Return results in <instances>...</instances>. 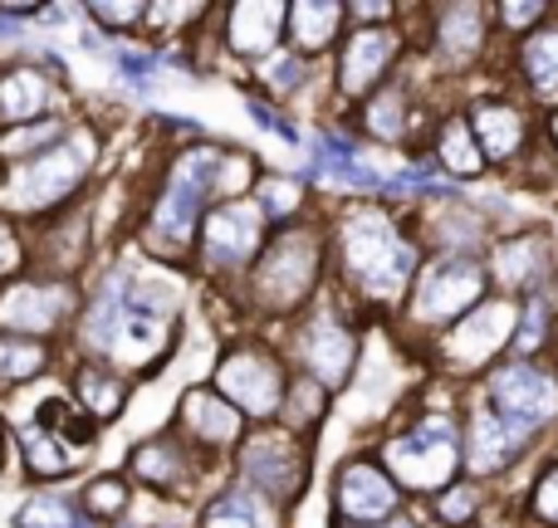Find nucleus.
Returning <instances> with one entry per match:
<instances>
[{
    "label": "nucleus",
    "instance_id": "f257e3e1",
    "mask_svg": "<svg viewBox=\"0 0 558 528\" xmlns=\"http://www.w3.org/2000/svg\"><path fill=\"white\" fill-rule=\"evenodd\" d=\"M338 250H343V269L357 284V294L373 298V304H397L416 284V274H422L416 245L383 211L348 216L343 235H338Z\"/></svg>",
    "mask_w": 558,
    "mask_h": 528
},
{
    "label": "nucleus",
    "instance_id": "f03ea898",
    "mask_svg": "<svg viewBox=\"0 0 558 528\" xmlns=\"http://www.w3.org/2000/svg\"><path fill=\"white\" fill-rule=\"evenodd\" d=\"M221 176H226V152H211V147L186 152L182 162L172 167L167 192H162V201H157V216H153L157 241L172 245V250H182L196 231V216H202L206 196L221 186Z\"/></svg>",
    "mask_w": 558,
    "mask_h": 528
},
{
    "label": "nucleus",
    "instance_id": "7ed1b4c3",
    "mask_svg": "<svg viewBox=\"0 0 558 528\" xmlns=\"http://www.w3.org/2000/svg\"><path fill=\"white\" fill-rule=\"evenodd\" d=\"M387 465L392 480L407 490H451L456 484V465H461V445H456L451 421H422L407 435L387 441Z\"/></svg>",
    "mask_w": 558,
    "mask_h": 528
},
{
    "label": "nucleus",
    "instance_id": "20e7f679",
    "mask_svg": "<svg viewBox=\"0 0 558 528\" xmlns=\"http://www.w3.org/2000/svg\"><path fill=\"white\" fill-rule=\"evenodd\" d=\"M490 412L500 416V421L510 426L520 441H530L544 421H554V416H558V382H554V372H544V367L530 363V357L500 367V372L490 377Z\"/></svg>",
    "mask_w": 558,
    "mask_h": 528
},
{
    "label": "nucleus",
    "instance_id": "39448f33",
    "mask_svg": "<svg viewBox=\"0 0 558 528\" xmlns=\"http://www.w3.org/2000/svg\"><path fill=\"white\" fill-rule=\"evenodd\" d=\"M314 274H318V241L308 231H289L265 250L260 269H255V298L270 314H289L314 288Z\"/></svg>",
    "mask_w": 558,
    "mask_h": 528
},
{
    "label": "nucleus",
    "instance_id": "423d86ee",
    "mask_svg": "<svg viewBox=\"0 0 558 528\" xmlns=\"http://www.w3.org/2000/svg\"><path fill=\"white\" fill-rule=\"evenodd\" d=\"M485 265L465 255H446L416 279V318L422 323H461L485 298Z\"/></svg>",
    "mask_w": 558,
    "mask_h": 528
},
{
    "label": "nucleus",
    "instance_id": "0eeeda50",
    "mask_svg": "<svg viewBox=\"0 0 558 528\" xmlns=\"http://www.w3.org/2000/svg\"><path fill=\"white\" fill-rule=\"evenodd\" d=\"M94 162V143L88 137H74V143L49 147L45 157H35L29 167H20L15 182H10V201L25 206V211H45V206L64 201L78 186V176Z\"/></svg>",
    "mask_w": 558,
    "mask_h": 528
},
{
    "label": "nucleus",
    "instance_id": "6e6552de",
    "mask_svg": "<svg viewBox=\"0 0 558 528\" xmlns=\"http://www.w3.org/2000/svg\"><path fill=\"white\" fill-rule=\"evenodd\" d=\"M241 475H245V490L284 504V500H294L299 484H304V451L294 445V435L260 431L241 445Z\"/></svg>",
    "mask_w": 558,
    "mask_h": 528
},
{
    "label": "nucleus",
    "instance_id": "1a4fd4ad",
    "mask_svg": "<svg viewBox=\"0 0 558 528\" xmlns=\"http://www.w3.org/2000/svg\"><path fill=\"white\" fill-rule=\"evenodd\" d=\"M216 386H221V402H231L235 412L251 416H275L284 406V372L270 353H255V347H241L221 363L216 372Z\"/></svg>",
    "mask_w": 558,
    "mask_h": 528
},
{
    "label": "nucleus",
    "instance_id": "9d476101",
    "mask_svg": "<svg viewBox=\"0 0 558 528\" xmlns=\"http://www.w3.org/2000/svg\"><path fill=\"white\" fill-rule=\"evenodd\" d=\"M260 245H265L260 201H226L202 225V255L211 269H241L245 260H255Z\"/></svg>",
    "mask_w": 558,
    "mask_h": 528
},
{
    "label": "nucleus",
    "instance_id": "9b49d317",
    "mask_svg": "<svg viewBox=\"0 0 558 528\" xmlns=\"http://www.w3.org/2000/svg\"><path fill=\"white\" fill-rule=\"evenodd\" d=\"M520 328V308L505 304V298H481L461 323H451V337H446V357L456 367H481L490 363L505 347V337Z\"/></svg>",
    "mask_w": 558,
    "mask_h": 528
},
{
    "label": "nucleus",
    "instance_id": "f8f14e48",
    "mask_svg": "<svg viewBox=\"0 0 558 528\" xmlns=\"http://www.w3.org/2000/svg\"><path fill=\"white\" fill-rule=\"evenodd\" d=\"M397 54H402V39L392 29H377V25L353 29L343 45V59H338V88L348 98H373Z\"/></svg>",
    "mask_w": 558,
    "mask_h": 528
},
{
    "label": "nucleus",
    "instance_id": "ddd939ff",
    "mask_svg": "<svg viewBox=\"0 0 558 528\" xmlns=\"http://www.w3.org/2000/svg\"><path fill=\"white\" fill-rule=\"evenodd\" d=\"M338 514H343L348 524H363V528H377L387 519H397V484L387 470H377V465L367 461H353L338 470Z\"/></svg>",
    "mask_w": 558,
    "mask_h": 528
},
{
    "label": "nucleus",
    "instance_id": "4468645a",
    "mask_svg": "<svg viewBox=\"0 0 558 528\" xmlns=\"http://www.w3.org/2000/svg\"><path fill=\"white\" fill-rule=\"evenodd\" d=\"M299 363L308 367V377H314V386H324V392H333V386L348 382V372H353L357 363V343L353 333H348L338 318L318 314L314 323L299 333Z\"/></svg>",
    "mask_w": 558,
    "mask_h": 528
},
{
    "label": "nucleus",
    "instance_id": "2eb2a0df",
    "mask_svg": "<svg viewBox=\"0 0 558 528\" xmlns=\"http://www.w3.org/2000/svg\"><path fill=\"white\" fill-rule=\"evenodd\" d=\"M69 308V288L64 284H15L0 298V328H15V333H49V328L64 318Z\"/></svg>",
    "mask_w": 558,
    "mask_h": 528
},
{
    "label": "nucleus",
    "instance_id": "dca6fc26",
    "mask_svg": "<svg viewBox=\"0 0 558 528\" xmlns=\"http://www.w3.org/2000/svg\"><path fill=\"white\" fill-rule=\"evenodd\" d=\"M471 133L485 162H510L524 147V113L514 103H475L471 108Z\"/></svg>",
    "mask_w": 558,
    "mask_h": 528
},
{
    "label": "nucleus",
    "instance_id": "f3484780",
    "mask_svg": "<svg viewBox=\"0 0 558 528\" xmlns=\"http://www.w3.org/2000/svg\"><path fill=\"white\" fill-rule=\"evenodd\" d=\"M490 269L505 288H539L549 274V241L544 235H510L495 245Z\"/></svg>",
    "mask_w": 558,
    "mask_h": 528
},
{
    "label": "nucleus",
    "instance_id": "a211bd4d",
    "mask_svg": "<svg viewBox=\"0 0 558 528\" xmlns=\"http://www.w3.org/2000/svg\"><path fill=\"white\" fill-rule=\"evenodd\" d=\"M520 435L510 431V426L500 421V416L490 412V406H481L475 412V421H471V445H465V465H471L475 475H495V470H505V465L520 455Z\"/></svg>",
    "mask_w": 558,
    "mask_h": 528
},
{
    "label": "nucleus",
    "instance_id": "6ab92c4d",
    "mask_svg": "<svg viewBox=\"0 0 558 528\" xmlns=\"http://www.w3.org/2000/svg\"><path fill=\"white\" fill-rule=\"evenodd\" d=\"M441 25H436V45H441L446 64H465L485 49V25H490V10L485 5H446Z\"/></svg>",
    "mask_w": 558,
    "mask_h": 528
},
{
    "label": "nucleus",
    "instance_id": "aec40b11",
    "mask_svg": "<svg viewBox=\"0 0 558 528\" xmlns=\"http://www.w3.org/2000/svg\"><path fill=\"white\" fill-rule=\"evenodd\" d=\"M182 421L202 445H231L235 435H241V412H235L231 402H221L216 392H192L186 396Z\"/></svg>",
    "mask_w": 558,
    "mask_h": 528
},
{
    "label": "nucleus",
    "instance_id": "412c9836",
    "mask_svg": "<svg viewBox=\"0 0 558 528\" xmlns=\"http://www.w3.org/2000/svg\"><path fill=\"white\" fill-rule=\"evenodd\" d=\"M338 20H343V5H328V0H299V5H284V25L294 35L299 54H318V49L333 45Z\"/></svg>",
    "mask_w": 558,
    "mask_h": 528
},
{
    "label": "nucleus",
    "instance_id": "4be33fe9",
    "mask_svg": "<svg viewBox=\"0 0 558 528\" xmlns=\"http://www.w3.org/2000/svg\"><path fill=\"white\" fill-rule=\"evenodd\" d=\"M279 25H284V5H235L226 39L241 54H270L279 39Z\"/></svg>",
    "mask_w": 558,
    "mask_h": 528
},
{
    "label": "nucleus",
    "instance_id": "5701e85b",
    "mask_svg": "<svg viewBox=\"0 0 558 528\" xmlns=\"http://www.w3.org/2000/svg\"><path fill=\"white\" fill-rule=\"evenodd\" d=\"M520 74L530 78V88L539 98L558 94V25L530 29V39L520 45Z\"/></svg>",
    "mask_w": 558,
    "mask_h": 528
},
{
    "label": "nucleus",
    "instance_id": "b1692460",
    "mask_svg": "<svg viewBox=\"0 0 558 528\" xmlns=\"http://www.w3.org/2000/svg\"><path fill=\"white\" fill-rule=\"evenodd\" d=\"M202 528H275V509L265 494H255L241 484V490H226L221 500L206 509Z\"/></svg>",
    "mask_w": 558,
    "mask_h": 528
},
{
    "label": "nucleus",
    "instance_id": "393cba45",
    "mask_svg": "<svg viewBox=\"0 0 558 528\" xmlns=\"http://www.w3.org/2000/svg\"><path fill=\"white\" fill-rule=\"evenodd\" d=\"M45 103H49V84L35 69H10V74H0V118H5V123H29Z\"/></svg>",
    "mask_w": 558,
    "mask_h": 528
},
{
    "label": "nucleus",
    "instance_id": "a878e982",
    "mask_svg": "<svg viewBox=\"0 0 558 528\" xmlns=\"http://www.w3.org/2000/svg\"><path fill=\"white\" fill-rule=\"evenodd\" d=\"M436 157H441V167H446V172H456V176L485 172V157H481V147H475V133H471V123H465V118H446V123H441Z\"/></svg>",
    "mask_w": 558,
    "mask_h": 528
},
{
    "label": "nucleus",
    "instance_id": "bb28decb",
    "mask_svg": "<svg viewBox=\"0 0 558 528\" xmlns=\"http://www.w3.org/2000/svg\"><path fill=\"white\" fill-rule=\"evenodd\" d=\"M407 94L397 84H383L373 98H367V113H363V127L383 143H402L407 137Z\"/></svg>",
    "mask_w": 558,
    "mask_h": 528
},
{
    "label": "nucleus",
    "instance_id": "cd10ccee",
    "mask_svg": "<svg viewBox=\"0 0 558 528\" xmlns=\"http://www.w3.org/2000/svg\"><path fill=\"white\" fill-rule=\"evenodd\" d=\"M25 461H29V475H39V480H59V475H69L64 441L49 435L45 426H29L25 431Z\"/></svg>",
    "mask_w": 558,
    "mask_h": 528
},
{
    "label": "nucleus",
    "instance_id": "c85d7f7f",
    "mask_svg": "<svg viewBox=\"0 0 558 528\" xmlns=\"http://www.w3.org/2000/svg\"><path fill=\"white\" fill-rule=\"evenodd\" d=\"M15 528H88L84 509H74L69 500H54V494H39L25 509L15 514Z\"/></svg>",
    "mask_w": 558,
    "mask_h": 528
},
{
    "label": "nucleus",
    "instance_id": "c756f323",
    "mask_svg": "<svg viewBox=\"0 0 558 528\" xmlns=\"http://www.w3.org/2000/svg\"><path fill=\"white\" fill-rule=\"evenodd\" d=\"M182 465H186V461H182V451H177V445L167 441V435H162V441H153V445H143V451L133 455V470L143 475V480L162 484V490H167V484L182 480Z\"/></svg>",
    "mask_w": 558,
    "mask_h": 528
},
{
    "label": "nucleus",
    "instance_id": "7c9ffc66",
    "mask_svg": "<svg viewBox=\"0 0 558 528\" xmlns=\"http://www.w3.org/2000/svg\"><path fill=\"white\" fill-rule=\"evenodd\" d=\"M64 137V123H29V127H15L10 137H0V157H10V162H25V157H45L49 143H59Z\"/></svg>",
    "mask_w": 558,
    "mask_h": 528
},
{
    "label": "nucleus",
    "instance_id": "2f4dec72",
    "mask_svg": "<svg viewBox=\"0 0 558 528\" xmlns=\"http://www.w3.org/2000/svg\"><path fill=\"white\" fill-rule=\"evenodd\" d=\"M45 367V347L35 337H0V377L20 382V377H35Z\"/></svg>",
    "mask_w": 558,
    "mask_h": 528
},
{
    "label": "nucleus",
    "instance_id": "473e14b6",
    "mask_svg": "<svg viewBox=\"0 0 558 528\" xmlns=\"http://www.w3.org/2000/svg\"><path fill=\"white\" fill-rule=\"evenodd\" d=\"M78 402L94 416H113L123 406V382L108 372H78Z\"/></svg>",
    "mask_w": 558,
    "mask_h": 528
},
{
    "label": "nucleus",
    "instance_id": "72a5a7b5",
    "mask_svg": "<svg viewBox=\"0 0 558 528\" xmlns=\"http://www.w3.org/2000/svg\"><path fill=\"white\" fill-rule=\"evenodd\" d=\"M78 504H84V519L88 514H94V519H108V514H123L128 490H123V480H94Z\"/></svg>",
    "mask_w": 558,
    "mask_h": 528
},
{
    "label": "nucleus",
    "instance_id": "f704fd0d",
    "mask_svg": "<svg viewBox=\"0 0 558 528\" xmlns=\"http://www.w3.org/2000/svg\"><path fill=\"white\" fill-rule=\"evenodd\" d=\"M475 504H481V490L475 484H451V490H441V519L446 524H471L475 519Z\"/></svg>",
    "mask_w": 558,
    "mask_h": 528
},
{
    "label": "nucleus",
    "instance_id": "c9c22d12",
    "mask_svg": "<svg viewBox=\"0 0 558 528\" xmlns=\"http://www.w3.org/2000/svg\"><path fill=\"white\" fill-rule=\"evenodd\" d=\"M299 78H304V59H299V54H275L270 69H265V84H270L275 94H289V88H299Z\"/></svg>",
    "mask_w": 558,
    "mask_h": 528
},
{
    "label": "nucleus",
    "instance_id": "e433bc0d",
    "mask_svg": "<svg viewBox=\"0 0 558 528\" xmlns=\"http://www.w3.org/2000/svg\"><path fill=\"white\" fill-rule=\"evenodd\" d=\"M534 519L558 528V465L539 480V490H534Z\"/></svg>",
    "mask_w": 558,
    "mask_h": 528
},
{
    "label": "nucleus",
    "instance_id": "4c0bfd02",
    "mask_svg": "<svg viewBox=\"0 0 558 528\" xmlns=\"http://www.w3.org/2000/svg\"><path fill=\"white\" fill-rule=\"evenodd\" d=\"M299 206V186H289V182H265V201H260V211H294Z\"/></svg>",
    "mask_w": 558,
    "mask_h": 528
},
{
    "label": "nucleus",
    "instance_id": "58836bf2",
    "mask_svg": "<svg viewBox=\"0 0 558 528\" xmlns=\"http://www.w3.org/2000/svg\"><path fill=\"white\" fill-rule=\"evenodd\" d=\"M251 113H255V123H260V127H270L275 137H284V143H299V127H294V123H284V118H279L275 108H265V103H251Z\"/></svg>",
    "mask_w": 558,
    "mask_h": 528
},
{
    "label": "nucleus",
    "instance_id": "ea45409f",
    "mask_svg": "<svg viewBox=\"0 0 558 528\" xmlns=\"http://www.w3.org/2000/svg\"><path fill=\"white\" fill-rule=\"evenodd\" d=\"M20 260V245H15V235H10V225L0 221V274H10Z\"/></svg>",
    "mask_w": 558,
    "mask_h": 528
},
{
    "label": "nucleus",
    "instance_id": "a19ab883",
    "mask_svg": "<svg viewBox=\"0 0 558 528\" xmlns=\"http://www.w3.org/2000/svg\"><path fill=\"white\" fill-rule=\"evenodd\" d=\"M500 15L510 20V25H534V20H544L549 10H544V5H505Z\"/></svg>",
    "mask_w": 558,
    "mask_h": 528
},
{
    "label": "nucleus",
    "instance_id": "79ce46f5",
    "mask_svg": "<svg viewBox=\"0 0 558 528\" xmlns=\"http://www.w3.org/2000/svg\"><path fill=\"white\" fill-rule=\"evenodd\" d=\"M94 15H98V20H108V25H128V20H137L143 10H137V5H98Z\"/></svg>",
    "mask_w": 558,
    "mask_h": 528
},
{
    "label": "nucleus",
    "instance_id": "37998d69",
    "mask_svg": "<svg viewBox=\"0 0 558 528\" xmlns=\"http://www.w3.org/2000/svg\"><path fill=\"white\" fill-rule=\"evenodd\" d=\"M0 470H5V421H0Z\"/></svg>",
    "mask_w": 558,
    "mask_h": 528
},
{
    "label": "nucleus",
    "instance_id": "c03bdc74",
    "mask_svg": "<svg viewBox=\"0 0 558 528\" xmlns=\"http://www.w3.org/2000/svg\"><path fill=\"white\" fill-rule=\"evenodd\" d=\"M377 528H412L407 519H387V524H377Z\"/></svg>",
    "mask_w": 558,
    "mask_h": 528
},
{
    "label": "nucleus",
    "instance_id": "a18cd8bd",
    "mask_svg": "<svg viewBox=\"0 0 558 528\" xmlns=\"http://www.w3.org/2000/svg\"><path fill=\"white\" fill-rule=\"evenodd\" d=\"M554 137H558V118H554Z\"/></svg>",
    "mask_w": 558,
    "mask_h": 528
}]
</instances>
